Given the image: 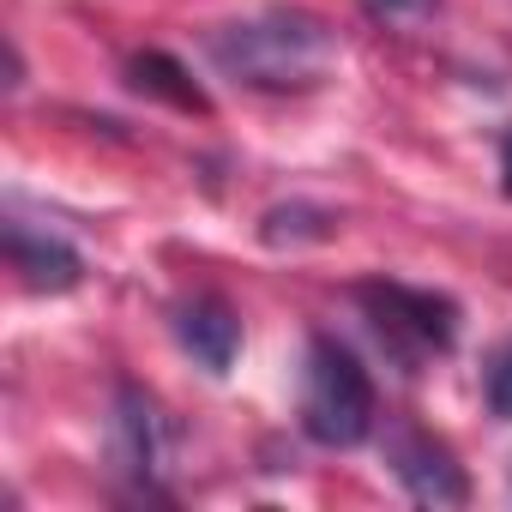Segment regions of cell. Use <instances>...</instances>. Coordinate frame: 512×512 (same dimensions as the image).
I'll use <instances>...</instances> for the list:
<instances>
[{"mask_svg": "<svg viewBox=\"0 0 512 512\" xmlns=\"http://www.w3.org/2000/svg\"><path fill=\"white\" fill-rule=\"evenodd\" d=\"M332 49V31L308 13H260L211 37V61L247 91H308L326 79Z\"/></svg>", "mask_w": 512, "mask_h": 512, "instance_id": "cell-1", "label": "cell"}, {"mask_svg": "<svg viewBox=\"0 0 512 512\" xmlns=\"http://www.w3.org/2000/svg\"><path fill=\"white\" fill-rule=\"evenodd\" d=\"M302 434L314 446H362L374 434V380L350 344L314 338L302 362Z\"/></svg>", "mask_w": 512, "mask_h": 512, "instance_id": "cell-2", "label": "cell"}, {"mask_svg": "<svg viewBox=\"0 0 512 512\" xmlns=\"http://www.w3.org/2000/svg\"><path fill=\"white\" fill-rule=\"evenodd\" d=\"M356 302H362L374 338L386 344V356H392L404 374H416L428 356H446V350L458 344V308H452L446 296H434V290L380 278V284H362Z\"/></svg>", "mask_w": 512, "mask_h": 512, "instance_id": "cell-3", "label": "cell"}, {"mask_svg": "<svg viewBox=\"0 0 512 512\" xmlns=\"http://www.w3.org/2000/svg\"><path fill=\"white\" fill-rule=\"evenodd\" d=\"M109 440H115L121 476H133L139 488H157V476L169 464V422H163V404L145 386H133V380L115 386V428H109Z\"/></svg>", "mask_w": 512, "mask_h": 512, "instance_id": "cell-4", "label": "cell"}, {"mask_svg": "<svg viewBox=\"0 0 512 512\" xmlns=\"http://www.w3.org/2000/svg\"><path fill=\"white\" fill-rule=\"evenodd\" d=\"M386 452H392V476L404 482L410 500H422V506H464L470 500V476L446 440H434L422 428H398Z\"/></svg>", "mask_w": 512, "mask_h": 512, "instance_id": "cell-5", "label": "cell"}, {"mask_svg": "<svg viewBox=\"0 0 512 512\" xmlns=\"http://www.w3.org/2000/svg\"><path fill=\"white\" fill-rule=\"evenodd\" d=\"M175 338L205 374H229V362L241 350V320L223 296H193L175 308Z\"/></svg>", "mask_w": 512, "mask_h": 512, "instance_id": "cell-6", "label": "cell"}, {"mask_svg": "<svg viewBox=\"0 0 512 512\" xmlns=\"http://www.w3.org/2000/svg\"><path fill=\"white\" fill-rule=\"evenodd\" d=\"M7 253H13V266H19V278L31 284V290H73L79 278H85V260L61 241V235H31L25 223H13L7 229Z\"/></svg>", "mask_w": 512, "mask_h": 512, "instance_id": "cell-7", "label": "cell"}, {"mask_svg": "<svg viewBox=\"0 0 512 512\" xmlns=\"http://www.w3.org/2000/svg\"><path fill=\"white\" fill-rule=\"evenodd\" d=\"M127 79H133V91H145V97H163V103H175V109H187V115H211V97L187 79V67L175 61V55H163V49H145V55H133L127 61Z\"/></svg>", "mask_w": 512, "mask_h": 512, "instance_id": "cell-8", "label": "cell"}, {"mask_svg": "<svg viewBox=\"0 0 512 512\" xmlns=\"http://www.w3.org/2000/svg\"><path fill=\"white\" fill-rule=\"evenodd\" d=\"M332 223H338L332 211H314V205H278V211H266L260 235H266L272 247H296V241H326Z\"/></svg>", "mask_w": 512, "mask_h": 512, "instance_id": "cell-9", "label": "cell"}, {"mask_svg": "<svg viewBox=\"0 0 512 512\" xmlns=\"http://www.w3.org/2000/svg\"><path fill=\"white\" fill-rule=\"evenodd\" d=\"M362 13L386 31H422L440 13V0H362Z\"/></svg>", "mask_w": 512, "mask_h": 512, "instance_id": "cell-10", "label": "cell"}, {"mask_svg": "<svg viewBox=\"0 0 512 512\" xmlns=\"http://www.w3.org/2000/svg\"><path fill=\"white\" fill-rule=\"evenodd\" d=\"M482 398H488V410H494L500 422H512V344L494 350V362H488V374H482Z\"/></svg>", "mask_w": 512, "mask_h": 512, "instance_id": "cell-11", "label": "cell"}, {"mask_svg": "<svg viewBox=\"0 0 512 512\" xmlns=\"http://www.w3.org/2000/svg\"><path fill=\"white\" fill-rule=\"evenodd\" d=\"M500 187H506V199H512V127L500 133Z\"/></svg>", "mask_w": 512, "mask_h": 512, "instance_id": "cell-12", "label": "cell"}]
</instances>
